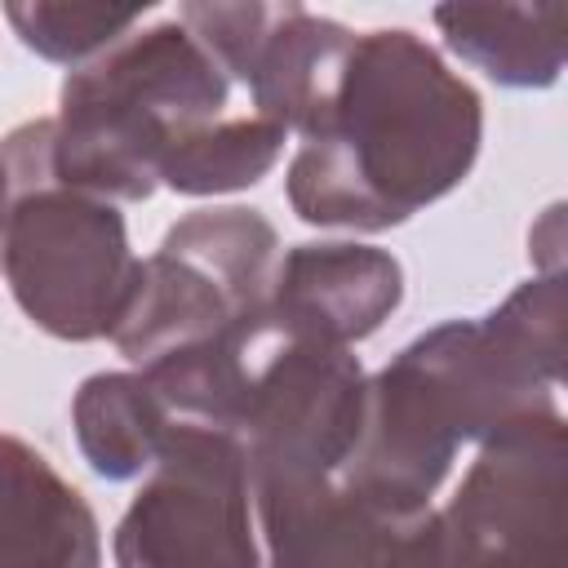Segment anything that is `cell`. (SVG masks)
Instances as JSON below:
<instances>
[{"instance_id":"obj_7","label":"cell","mask_w":568,"mask_h":568,"mask_svg":"<svg viewBox=\"0 0 568 568\" xmlns=\"http://www.w3.org/2000/svg\"><path fill=\"white\" fill-rule=\"evenodd\" d=\"M368 377L346 346L275 333L266 311L248 342V382L235 413V444L248 479L342 475L364 426Z\"/></svg>"},{"instance_id":"obj_8","label":"cell","mask_w":568,"mask_h":568,"mask_svg":"<svg viewBox=\"0 0 568 568\" xmlns=\"http://www.w3.org/2000/svg\"><path fill=\"white\" fill-rule=\"evenodd\" d=\"M253 479L235 435L173 422L115 528V568H262Z\"/></svg>"},{"instance_id":"obj_15","label":"cell","mask_w":568,"mask_h":568,"mask_svg":"<svg viewBox=\"0 0 568 568\" xmlns=\"http://www.w3.org/2000/svg\"><path fill=\"white\" fill-rule=\"evenodd\" d=\"M284 151V129L262 115L240 120H213L195 133H186L164 160L160 182L182 195H217L262 182Z\"/></svg>"},{"instance_id":"obj_13","label":"cell","mask_w":568,"mask_h":568,"mask_svg":"<svg viewBox=\"0 0 568 568\" xmlns=\"http://www.w3.org/2000/svg\"><path fill=\"white\" fill-rule=\"evenodd\" d=\"M444 44L510 89H546L564 71L568 9L564 4H439Z\"/></svg>"},{"instance_id":"obj_6","label":"cell","mask_w":568,"mask_h":568,"mask_svg":"<svg viewBox=\"0 0 568 568\" xmlns=\"http://www.w3.org/2000/svg\"><path fill=\"white\" fill-rule=\"evenodd\" d=\"M275 226L257 209H195L138 262L129 306L111 333L120 355L151 368L173 355L240 337L266 306L275 275Z\"/></svg>"},{"instance_id":"obj_9","label":"cell","mask_w":568,"mask_h":568,"mask_svg":"<svg viewBox=\"0 0 568 568\" xmlns=\"http://www.w3.org/2000/svg\"><path fill=\"white\" fill-rule=\"evenodd\" d=\"M178 22L204 44L222 75L248 84L253 115L284 133L306 120L337 62L351 49V31L302 4H182Z\"/></svg>"},{"instance_id":"obj_14","label":"cell","mask_w":568,"mask_h":568,"mask_svg":"<svg viewBox=\"0 0 568 568\" xmlns=\"http://www.w3.org/2000/svg\"><path fill=\"white\" fill-rule=\"evenodd\" d=\"M84 462L102 479H133L155 466L173 413L142 373H93L71 404Z\"/></svg>"},{"instance_id":"obj_1","label":"cell","mask_w":568,"mask_h":568,"mask_svg":"<svg viewBox=\"0 0 568 568\" xmlns=\"http://www.w3.org/2000/svg\"><path fill=\"white\" fill-rule=\"evenodd\" d=\"M564 275L519 284L484 320L413 337L364 390V426L342 484L386 524L430 506L462 444L555 413L564 377Z\"/></svg>"},{"instance_id":"obj_4","label":"cell","mask_w":568,"mask_h":568,"mask_svg":"<svg viewBox=\"0 0 568 568\" xmlns=\"http://www.w3.org/2000/svg\"><path fill=\"white\" fill-rule=\"evenodd\" d=\"M0 155L13 186L0 248L13 302L62 342L111 337L138 280L120 209L49 173V120L13 129Z\"/></svg>"},{"instance_id":"obj_17","label":"cell","mask_w":568,"mask_h":568,"mask_svg":"<svg viewBox=\"0 0 568 568\" xmlns=\"http://www.w3.org/2000/svg\"><path fill=\"white\" fill-rule=\"evenodd\" d=\"M9 195H13V186H9V169H4V155H0V248H4V222H9Z\"/></svg>"},{"instance_id":"obj_12","label":"cell","mask_w":568,"mask_h":568,"mask_svg":"<svg viewBox=\"0 0 568 568\" xmlns=\"http://www.w3.org/2000/svg\"><path fill=\"white\" fill-rule=\"evenodd\" d=\"M266 568H377L386 519L364 506L342 475L328 479H262L253 484Z\"/></svg>"},{"instance_id":"obj_10","label":"cell","mask_w":568,"mask_h":568,"mask_svg":"<svg viewBox=\"0 0 568 568\" xmlns=\"http://www.w3.org/2000/svg\"><path fill=\"white\" fill-rule=\"evenodd\" d=\"M404 297V266L373 244H297L275 262L266 324L288 337L351 346L377 333Z\"/></svg>"},{"instance_id":"obj_5","label":"cell","mask_w":568,"mask_h":568,"mask_svg":"<svg viewBox=\"0 0 568 568\" xmlns=\"http://www.w3.org/2000/svg\"><path fill=\"white\" fill-rule=\"evenodd\" d=\"M568 426L537 413L479 444L444 510L386 524L377 568H564Z\"/></svg>"},{"instance_id":"obj_3","label":"cell","mask_w":568,"mask_h":568,"mask_svg":"<svg viewBox=\"0 0 568 568\" xmlns=\"http://www.w3.org/2000/svg\"><path fill=\"white\" fill-rule=\"evenodd\" d=\"M231 80L173 18L124 36L62 80L49 120V173L98 200H146L160 160L222 120Z\"/></svg>"},{"instance_id":"obj_11","label":"cell","mask_w":568,"mask_h":568,"mask_svg":"<svg viewBox=\"0 0 568 568\" xmlns=\"http://www.w3.org/2000/svg\"><path fill=\"white\" fill-rule=\"evenodd\" d=\"M0 568H102L93 506L18 435H0Z\"/></svg>"},{"instance_id":"obj_16","label":"cell","mask_w":568,"mask_h":568,"mask_svg":"<svg viewBox=\"0 0 568 568\" xmlns=\"http://www.w3.org/2000/svg\"><path fill=\"white\" fill-rule=\"evenodd\" d=\"M9 27L49 62H93L111 44H120L138 22L142 9H106V4H4Z\"/></svg>"},{"instance_id":"obj_2","label":"cell","mask_w":568,"mask_h":568,"mask_svg":"<svg viewBox=\"0 0 568 568\" xmlns=\"http://www.w3.org/2000/svg\"><path fill=\"white\" fill-rule=\"evenodd\" d=\"M297 133L293 213L386 231L462 186L484 142V102L422 36L377 27L351 40Z\"/></svg>"}]
</instances>
